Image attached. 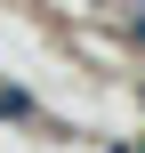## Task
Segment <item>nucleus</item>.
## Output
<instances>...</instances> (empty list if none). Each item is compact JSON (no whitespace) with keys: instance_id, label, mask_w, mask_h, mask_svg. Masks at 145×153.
<instances>
[{"instance_id":"obj_1","label":"nucleus","mask_w":145,"mask_h":153,"mask_svg":"<svg viewBox=\"0 0 145 153\" xmlns=\"http://www.w3.org/2000/svg\"><path fill=\"white\" fill-rule=\"evenodd\" d=\"M129 40H145V16H129Z\"/></svg>"}]
</instances>
